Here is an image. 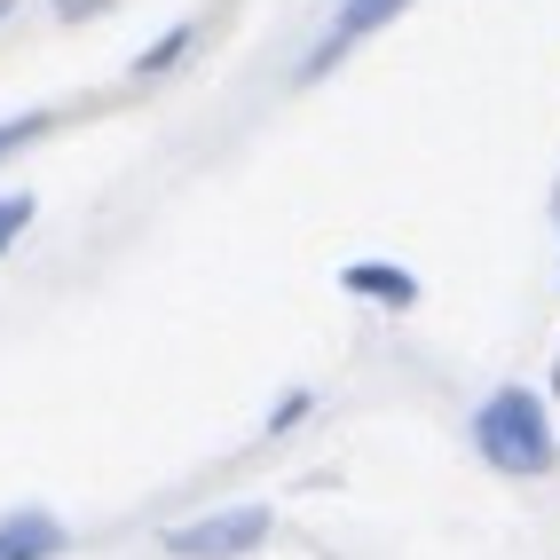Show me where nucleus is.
<instances>
[{"mask_svg":"<svg viewBox=\"0 0 560 560\" xmlns=\"http://www.w3.org/2000/svg\"><path fill=\"white\" fill-rule=\"evenodd\" d=\"M474 442H481V458L498 474H521V481L552 474V419H545V402L529 387H498L481 402L474 410Z\"/></svg>","mask_w":560,"mask_h":560,"instance_id":"obj_1","label":"nucleus"},{"mask_svg":"<svg viewBox=\"0 0 560 560\" xmlns=\"http://www.w3.org/2000/svg\"><path fill=\"white\" fill-rule=\"evenodd\" d=\"M260 537H269V505H221V513H206V521L166 529V552H174V560H237V552H253Z\"/></svg>","mask_w":560,"mask_h":560,"instance_id":"obj_2","label":"nucleus"},{"mask_svg":"<svg viewBox=\"0 0 560 560\" xmlns=\"http://www.w3.org/2000/svg\"><path fill=\"white\" fill-rule=\"evenodd\" d=\"M63 552V521L40 513V505H24L0 521V560H56Z\"/></svg>","mask_w":560,"mask_h":560,"instance_id":"obj_3","label":"nucleus"},{"mask_svg":"<svg viewBox=\"0 0 560 560\" xmlns=\"http://www.w3.org/2000/svg\"><path fill=\"white\" fill-rule=\"evenodd\" d=\"M402 9H410V0H340V24H331V40H324V56H316V63H331L348 40L380 32V24H387V16H402Z\"/></svg>","mask_w":560,"mask_h":560,"instance_id":"obj_4","label":"nucleus"},{"mask_svg":"<svg viewBox=\"0 0 560 560\" xmlns=\"http://www.w3.org/2000/svg\"><path fill=\"white\" fill-rule=\"evenodd\" d=\"M340 284H348V292H363V301H387V308H410V301H419V284H410L402 269H371V260H355Z\"/></svg>","mask_w":560,"mask_h":560,"instance_id":"obj_5","label":"nucleus"},{"mask_svg":"<svg viewBox=\"0 0 560 560\" xmlns=\"http://www.w3.org/2000/svg\"><path fill=\"white\" fill-rule=\"evenodd\" d=\"M32 213H40V206H32V190H9V198H0V253L24 237V221H32Z\"/></svg>","mask_w":560,"mask_h":560,"instance_id":"obj_6","label":"nucleus"},{"mask_svg":"<svg viewBox=\"0 0 560 560\" xmlns=\"http://www.w3.org/2000/svg\"><path fill=\"white\" fill-rule=\"evenodd\" d=\"M190 40H198V32H190V24H182V32H166V40H159V48H151V56H142V63H135V71H166V63H174V56H182V48H190Z\"/></svg>","mask_w":560,"mask_h":560,"instance_id":"obj_7","label":"nucleus"},{"mask_svg":"<svg viewBox=\"0 0 560 560\" xmlns=\"http://www.w3.org/2000/svg\"><path fill=\"white\" fill-rule=\"evenodd\" d=\"M40 127H48V119H40V110H32V119H9V127H0V159H9V151H24V142H32V135H40Z\"/></svg>","mask_w":560,"mask_h":560,"instance_id":"obj_8","label":"nucleus"},{"mask_svg":"<svg viewBox=\"0 0 560 560\" xmlns=\"http://www.w3.org/2000/svg\"><path fill=\"white\" fill-rule=\"evenodd\" d=\"M0 16H9V0H0Z\"/></svg>","mask_w":560,"mask_h":560,"instance_id":"obj_9","label":"nucleus"}]
</instances>
